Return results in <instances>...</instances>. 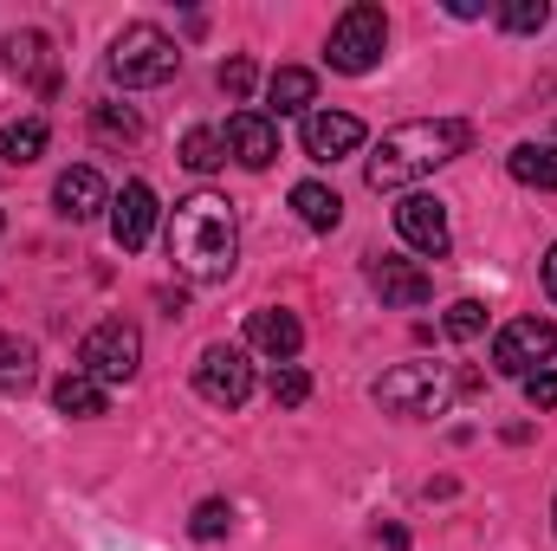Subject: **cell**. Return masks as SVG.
I'll list each match as a JSON object with an SVG mask.
<instances>
[{
	"mask_svg": "<svg viewBox=\"0 0 557 551\" xmlns=\"http://www.w3.org/2000/svg\"><path fill=\"white\" fill-rule=\"evenodd\" d=\"M169 260L195 285H227L234 267H240V221H234V208L221 195H208V188L175 201V215H169Z\"/></svg>",
	"mask_w": 557,
	"mask_h": 551,
	"instance_id": "cell-1",
	"label": "cell"
},
{
	"mask_svg": "<svg viewBox=\"0 0 557 551\" xmlns=\"http://www.w3.org/2000/svg\"><path fill=\"white\" fill-rule=\"evenodd\" d=\"M467 143H473V131H467L460 118H416V124H396V131H383L376 156L363 162V182H370L376 195H383V188H409L421 175H434L441 162L467 156Z\"/></svg>",
	"mask_w": 557,
	"mask_h": 551,
	"instance_id": "cell-2",
	"label": "cell"
},
{
	"mask_svg": "<svg viewBox=\"0 0 557 551\" xmlns=\"http://www.w3.org/2000/svg\"><path fill=\"white\" fill-rule=\"evenodd\" d=\"M104 72L124 85V91H156V85H169L175 72H182V46L162 33V26H124L117 39H111V52H104Z\"/></svg>",
	"mask_w": 557,
	"mask_h": 551,
	"instance_id": "cell-3",
	"label": "cell"
},
{
	"mask_svg": "<svg viewBox=\"0 0 557 551\" xmlns=\"http://www.w3.org/2000/svg\"><path fill=\"white\" fill-rule=\"evenodd\" d=\"M383 52H389V13H383V7H370V0L344 7V13H337V26H331V46H324L331 72L363 78V72H376V65H383Z\"/></svg>",
	"mask_w": 557,
	"mask_h": 551,
	"instance_id": "cell-4",
	"label": "cell"
},
{
	"mask_svg": "<svg viewBox=\"0 0 557 551\" xmlns=\"http://www.w3.org/2000/svg\"><path fill=\"white\" fill-rule=\"evenodd\" d=\"M143 364V331L131 318H104V325H91L85 331V344H78V364L72 370H85V377H98L104 390L111 383H131Z\"/></svg>",
	"mask_w": 557,
	"mask_h": 551,
	"instance_id": "cell-5",
	"label": "cell"
},
{
	"mask_svg": "<svg viewBox=\"0 0 557 551\" xmlns=\"http://www.w3.org/2000/svg\"><path fill=\"white\" fill-rule=\"evenodd\" d=\"M376 403L389 415H409V421L441 415L454 403V377H447V364H396V370L376 383Z\"/></svg>",
	"mask_w": 557,
	"mask_h": 551,
	"instance_id": "cell-6",
	"label": "cell"
},
{
	"mask_svg": "<svg viewBox=\"0 0 557 551\" xmlns=\"http://www.w3.org/2000/svg\"><path fill=\"white\" fill-rule=\"evenodd\" d=\"M557 351V325L552 318H512L499 338H493V370L499 377H532V370H545Z\"/></svg>",
	"mask_w": 557,
	"mask_h": 551,
	"instance_id": "cell-7",
	"label": "cell"
},
{
	"mask_svg": "<svg viewBox=\"0 0 557 551\" xmlns=\"http://www.w3.org/2000/svg\"><path fill=\"white\" fill-rule=\"evenodd\" d=\"M195 390H201V403H214V409H240V403L253 396V364H247V351H240V344H208L201 364H195Z\"/></svg>",
	"mask_w": 557,
	"mask_h": 551,
	"instance_id": "cell-8",
	"label": "cell"
},
{
	"mask_svg": "<svg viewBox=\"0 0 557 551\" xmlns=\"http://www.w3.org/2000/svg\"><path fill=\"white\" fill-rule=\"evenodd\" d=\"M396 234L428 254V260H441L447 247H454V228H447V201H434V195H403L396 201Z\"/></svg>",
	"mask_w": 557,
	"mask_h": 551,
	"instance_id": "cell-9",
	"label": "cell"
},
{
	"mask_svg": "<svg viewBox=\"0 0 557 551\" xmlns=\"http://www.w3.org/2000/svg\"><path fill=\"white\" fill-rule=\"evenodd\" d=\"M156 188L149 182H124V195H111V241L124 247V254H137L149 247V234H156Z\"/></svg>",
	"mask_w": 557,
	"mask_h": 551,
	"instance_id": "cell-10",
	"label": "cell"
},
{
	"mask_svg": "<svg viewBox=\"0 0 557 551\" xmlns=\"http://www.w3.org/2000/svg\"><path fill=\"white\" fill-rule=\"evenodd\" d=\"M221 143H227V156H234L240 169H273L278 124L267 118V111H234V118H227V131H221Z\"/></svg>",
	"mask_w": 557,
	"mask_h": 551,
	"instance_id": "cell-11",
	"label": "cell"
},
{
	"mask_svg": "<svg viewBox=\"0 0 557 551\" xmlns=\"http://www.w3.org/2000/svg\"><path fill=\"white\" fill-rule=\"evenodd\" d=\"M363 149V124L350 111H311L305 118V156L311 162H344Z\"/></svg>",
	"mask_w": 557,
	"mask_h": 551,
	"instance_id": "cell-12",
	"label": "cell"
},
{
	"mask_svg": "<svg viewBox=\"0 0 557 551\" xmlns=\"http://www.w3.org/2000/svg\"><path fill=\"white\" fill-rule=\"evenodd\" d=\"M247 344H253L260 357H273V364H292L298 344H305V325H298L285 305H260V311L247 318Z\"/></svg>",
	"mask_w": 557,
	"mask_h": 551,
	"instance_id": "cell-13",
	"label": "cell"
},
{
	"mask_svg": "<svg viewBox=\"0 0 557 551\" xmlns=\"http://www.w3.org/2000/svg\"><path fill=\"white\" fill-rule=\"evenodd\" d=\"M52 201H59V215H65V221H98V215L111 208V188H104V175H98L91 162H78V169H65V175H59Z\"/></svg>",
	"mask_w": 557,
	"mask_h": 551,
	"instance_id": "cell-14",
	"label": "cell"
},
{
	"mask_svg": "<svg viewBox=\"0 0 557 551\" xmlns=\"http://www.w3.org/2000/svg\"><path fill=\"white\" fill-rule=\"evenodd\" d=\"M370 285L383 292V305H403V311H416V305H428L434 298V279L421 273L416 260H370Z\"/></svg>",
	"mask_w": 557,
	"mask_h": 551,
	"instance_id": "cell-15",
	"label": "cell"
},
{
	"mask_svg": "<svg viewBox=\"0 0 557 551\" xmlns=\"http://www.w3.org/2000/svg\"><path fill=\"white\" fill-rule=\"evenodd\" d=\"M0 52H7V72L33 78L39 91H52V85H59V65H52V39H46V33H7V39H0Z\"/></svg>",
	"mask_w": 557,
	"mask_h": 551,
	"instance_id": "cell-16",
	"label": "cell"
},
{
	"mask_svg": "<svg viewBox=\"0 0 557 551\" xmlns=\"http://www.w3.org/2000/svg\"><path fill=\"white\" fill-rule=\"evenodd\" d=\"M52 403H59V415H78V421H91V415H104L111 390H104L98 377H85V370H65V377L52 383Z\"/></svg>",
	"mask_w": 557,
	"mask_h": 551,
	"instance_id": "cell-17",
	"label": "cell"
},
{
	"mask_svg": "<svg viewBox=\"0 0 557 551\" xmlns=\"http://www.w3.org/2000/svg\"><path fill=\"white\" fill-rule=\"evenodd\" d=\"M267 98H273V111L278 118H311V98H318V78L305 72V65H278L273 78H267Z\"/></svg>",
	"mask_w": 557,
	"mask_h": 551,
	"instance_id": "cell-18",
	"label": "cell"
},
{
	"mask_svg": "<svg viewBox=\"0 0 557 551\" xmlns=\"http://www.w3.org/2000/svg\"><path fill=\"white\" fill-rule=\"evenodd\" d=\"M506 169H512V182H525V188H557V143H519L512 156H506Z\"/></svg>",
	"mask_w": 557,
	"mask_h": 551,
	"instance_id": "cell-19",
	"label": "cell"
},
{
	"mask_svg": "<svg viewBox=\"0 0 557 551\" xmlns=\"http://www.w3.org/2000/svg\"><path fill=\"white\" fill-rule=\"evenodd\" d=\"M46 143H52L46 118H20V124H7V131H0V162H7V169H26V162H39V156H46Z\"/></svg>",
	"mask_w": 557,
	"mask_h": 551,
	"instance_id": "cell-20",
	"label": "cell"
},
{
	"mask_svg": "<svg viewBox=\"0 0 557 551\" xmlns=\"http://www.w3.org/2000/svg\"><path fill=\"white\" fill-rule=\"evenodd\" d=\"M292 208H298V221L318 228V234H331V228L344 221V201H337L324 182H298V188H292Z\"/></svg>",
	"mask_w": 557,
	"mask_h": 551,
	"instance_id": "cell-21",
	"label": "cell"
},
{
	"mask_svg": "<svg viewBox=\"0 0 557 551\" xmlns=\"http://www.w3.org/2000/svg\"><path fill=\"white\" fill-rule=\"evenodd\" d=\"M33 370H39L33 344H26V338H13V331H0V390H26V383H33Z\"/></svg>",
	"mask_w": 557,
	"mask_h": 551,
	"instance_id": "cell-22",
	"label": "cell"
},
{
	"mask_svg": "<svg viewBox=\"0 0 557 551\" xmlns=\"http://www.w3.org/2000/svg\"><path fill=\"white\" fill-rule=\"evenodd\" d=\"M182 162H188L195 175H214V169L227 162V143H221V131H188V137H182Z\"/></svg>",
	"mask_w": 557,
	"mask_h": 551,
	"instance_id": "cell-23",
	"label": "cell"
},
{
	"mask_svg": "<svg viewBox=\"0 0 557 551\" xmlns=\"http://www.w3.org/2000/svg\"><path fill=\"white\" fill-rule=\"evenodd\" d=\"M91 131H98L104 143H137L143 118L131 111V105H98V111H91Z\"/></svg>",
	"mask_w": 557,
	"mask_h": 551,
	"instance_id": "cell-24",
	"label": "cell"
},
{
	"mask_svg": "<svg viewBox=\"0 0 557 551\" xmlns=\"http://www.w3.org/2000/svg\"><path fill=\"white\" fill-rule=\"evenodd\" d=\"M441 325H447V338H454V344H473V338L486 331V305H480V298H454Z\"/></svg>",
	"mask_w": 557,
	"mask_h": 551,
	"instance_id": "cell-25",
	"label": "cell"
},
{
	"mask_svg": "<svg viewBox=\"0 0 557 551\" xmlns=\"http://www.w3.org/2000/svg\"><path fill=\"white\" fill-rule=\"evenodd\" d=\"M545 20H552L545 0H506V7H499V26H506V33H545Z\"/></svg>",
	"mask_w": 557,
	"mask_h": 551,
	"instance_id": "cell-26",
	"label": "cell"
},
{
	"mask_svg": "<svg viewBox=\"0 0 557 551\" xmlns=\"http://www.w3.org/2000/svg\"><path fill=\"white\" fill-rule=\"evenodd\" d=\"M227 526H234V506H227V500H201L195 519H188V532H195L201 546H208V539H227Z\"/></svg>",
	"mask_w": 557,
	"mask_h": 551,
	"instance_id": "cell-27",
	"label": "cell"
},
{
	"mask_svg": "<svg viewBox=\"0 0 557 551\" xmlns=\"http://www.w3.org/2000/svg\"><path fill=\"white\" fill-rule=\"evenodd\" d=\"M311 396V377L298 370V364H273V403H285V409H298Z\"/></svg>",
	"mask_w": 557,
	"mask_h": 551,
	"instance_id": "cell-28",
	"label": "cell"
},
{
	"mask_svg": "<svg viewBox=\"0 0 557 551\" xmlns=\"http://www.w3.org/2000/svg\"><path fill=\"white\" fill-rule=\"evenodd\" d=\"M221 91H227V98H247V91H253V59H247V52H234V59L221 65Z\"/></svg>",
	"mask_w": 557,
	"mask_h": 551,
	"instance_id": "cell-29",
	"label": "cell"
},
{
	"mask_svg": "<svg viewBox=\"0 0 557 551\" xmlns=\"http://www.w3.org/2000/svg\"><path fill=\"white\" fill-rule=\"evenodd\" d=\"M525 403H532V409H557V370L552 364L525 377Z\"/></svg>",
	"mask_w": 557,
	"mask_h": 551,
	"instance_id": "cell-30",
	"label": "cell"
},
{
	"mask_svg": "<svg viewBox=\"0 0 557 551\" xmlns=\"http://www.w3.org/2000/svg\"><path fill=\"white\" fill-rule=\"evenodd\" d=\"M545 292L557 298V241H552V254H545Z\"/></svg>",
	"mask_w": 557,
	"mask_h": 551,
	"instance_id": "cell-31",
	"label": "cell"
},
{
	"mask_svg": "<svg viewBox=\"0 0 557 551\" xmlns=\"http://www.w3.org/2000/svg\"><path fill=\"white\" fill-rule=\"evenodd\" d=\"M552 519H557V506H552Z\"/></svg>",
	"mask_w": 557,
	"mask_h": 551,
	"instance_id": "cell-32",
	"label": "cell"
}]
</instances>
